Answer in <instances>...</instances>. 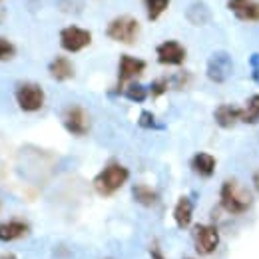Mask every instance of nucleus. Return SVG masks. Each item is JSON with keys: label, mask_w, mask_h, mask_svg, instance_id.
<instances>
[{"label": "nucleus", "mask_w": 259, "mask_h": 259, "mask_svg": "<svg viewBox=\"0 0 259 259\" xmlns=\"http://www.w3.org/2000/svg\"><path fill=\"white\" fill-rule=\"evenodd\" d=\"M146 4V14L150 22H156L169 6V0H144Z\"/></svg>", "instance_id": "aec40b11"}, {"label": "nucleus", "mask_w": 259, "mask_h": 259, "mask_svg": "<svg viewBox=\"0 0 259 259\" xmlns=\"http://www.w3.org/2000/svg\"><path fill=\"white\" fill-rule=\"evenodd\" d=\"M128 180H130L128 167L118 162H112V163H108V165L98 174L96 178H94L92 186H94V190H96L98 195L110 197V195L116 194L118 190H122Z\"/></svg>", "instance_id": "f03ea898"}, {"label": "nucleus", "mask_w": 259, "mask_h": 259, "mask_svg": "<svg viewBox=\"0 0 259 259\" xmlns=\"http://www.w3.org/2000/svg\"><path fill=\"white\" fill-rule=\"evenodd\" d=\"M241 124H259V94L249 96L245 100V106H241Z\"/></svg>", "instance_id": "a211bd4d"}, {"label": "nucleus", "mask_w": 259, "mask_h": 259, "mask_svg": "<svg viewBox=\"0 0 259 259\" xmlns=\"http://www.w3.org/2000/svg\"><path fill=\"white\" fill-rule=\"evenodd\" d=\"M213 120L220 128L231 130L241 122V108L235 104H220L213 110Z\"/></svg>", "instance_id": "9b49d317"}, {"label": "nucleus", "mask_w": 259, "mask_h": 259, "mask_svg": "<svg viewBox=\"0 0 259 259\" xmlns=\"http://www.w3.org/2000/svg\"><path fill=\"white\" fill-rule=\"evenodd\" d=\"M249 68H251V78L259 86V52H253L249 56Z\"/></svg>", "instance_id": "b1692460"}, {"label": "nucleus", "mask_w": 259, "mask_h": 259, "mask_svg": "<svg viewBox=\"0 0 259 259\" xmlns=\"http://www.w3.org/2000/svg\"><path fill=\"white\" fill-rule=\"evenodd\" d=\"M220 205H222V209H226L231 215H243L251 209L253 195L235 178H229L220 188Z\"/></svg>", "instance_id": "f257e3e1"}, {"label": "nucleus", "mask_w": 259, "mask_h": 259, "mask_svg": "<svg viewBox=\"0 0 259 259\" xmlns=\"http://www.w3.org/2000/svg\"><path fill=\"white\" fill-rule=\"evenodd\" d=\"M150 257L152 259H165L163 257V253H162V249H160L158 245H154V247L150 249Z\"/></svg>", "instance_id": "393cba45"}, {"label": "nucleus", "mask_w": 259, "mask_h": 259, "mask_svg": "<svg viewBox=\"0 0 259 259\" xmlns=\"http://www.w3.org/2000/svg\"><path fill=\"white\" fill-rule=\"evenodd\" d=\"M0 22H2V10H0Z\"/></svg>", "instance_id": "cd10ccee"}, {"label": "nucleus", "mask_w": 259, "mask_h": 259, "mask_svg": "<svg viewBox=\"0 0 259 259\" xmlns=\"http://www.w3.org/2000/svg\"><path fill=\"white\" fill-rule=\"evenodd\" d=\"M158 62L162 66H182L188 58V50L178 40H165L156 48Z\"/></svg>", "instance_id": "9d476101"}, {"label": "nucleus", "mask_w": 259, "mask_h": 259, "mask_svg": "<svg viewBox=\"0 0 259 259\" xmlns=\"http://www.w3.org/2000/svg\"><path fill=\"white\" fill-rule=\"evenodd\" d=\"M186 259H195V257H186Z\"/></svg>", "instance_id": "c85d7f7f"}, {"label": "nucleus", "mask_w": 259, "mask_h": 259, "mask_svg": "<svg viewBox=\"0 0 259 259\" xmlns=\"http://www.w3.org/2000/svg\"><path fill=\"white\" fill-rule=\"evenodd\" d=\"M30 233V226L26 222L20 220H10V222H2L0 224V241L10 243L16 239H22Z\"/></svg>", "instance_id": "4468645a"}, {"label": "nucleus", "mask_w": 259, "mask_h": 259, "mask_svg": "<svg viewBox=\"0 0 259 259\" xmlns=\"http://www.w3.org/2000/svg\"><path fill=\"white\" fill-rule=\"evenodd\" d=\"M192 239H194V247L197 255L207 257L213 255L222 243V233L218 226L213 224H197L192 229Z\"/></svg>", "instance_id": "7ed1b4c3"}, {"label": "nucleus", "mask_w": 259, "mask_h": 259, "mask_svg": "<svg viewBox=\"0 0 259 259\" xmlns=\"http://www.w3.org/2000/svg\"><path fill=\"white\" fill-rule=\"evenodd\" d=\"M140 34V22L134 16H118L106 26V36L120 44H134Z\"/></svg>", "instance_id": "39448f33"}, {"label": "nucleus", "mask_w": 259, "mask_h": 259, "mask_svg": "<svg viewBox=\"0 0 259 259\" xmlns=\"http://www.w3.org/2000/svg\"><path fill=\"white\" fill-rule=\"evenodd\" d=\"M132 197H134V201L140 203L142 207H154V205H158V201H160V194H158L152 186H148V184H136V186L132 188Z\"/></svg>", "instance_id": "f3484780"}, {"label": "nucleus", "mask_w": 259, "mask_h": 259, "mask_svg": "<svg viewBox=\"0 0 259 259\" xmlns=\"http://www.w3.org/2000/svg\"><path fill=\"white\" fill-rule=\"evenodd\" d=\"M138 126L144 130H162L163 128L162 124H158L156 116H154L152 112H148V110H144V112L140 114V118H138Z\"/></svg>", "instance_id": "412c9836"}, {"label": "nucleus", "mask_w": 259, "mask_h": 259, "mask_svg": "<svg viewBox=\"0 0 259 259\" xmlns=\"http://www.w3.org/2000/svg\"><path fill=\"white\" fill-rule=\"evenodd\" d=\"M146 66H148L146 60H142V58H136V56H130V54H122L120 62H118V86H116V92L122 94V90L128 86L130 82H134V78L144 74Z\"/></svg>", "instance_id": "6e6552de"}, {"label": "nucleus", "mask_w": 259, "mask_h": 259, "mask_svg": "<svg viewBox=\"0 0 259 259\" xmlns=\"http://www.w3.org/2000/svg\"><path fill=\"white\" fill-rule=\"evenodd\" d=\"M169 78H158V80H154L152 84H150V96L152 98H160V96H163L167 90H169Z\"/></svg>", "instance_id": "5701e85b"}, {"label": "nucleus", "mask_w": 259, "mask_h": 259, "mask_svg": "<svg viewBox=\"0 0 259 259\" xmlns=\"http://www.w3.org/2000/svg\"><path fill=\"white\" fill-rule=\"evenodd\" d=\"M48 74L56 80V82H68L74 78V64L70 62V58L66 56H56L50 64H48Z\"/></svg>", "instance_id": "dca6fc26"}, {"label": "nucleus", "mask_w": 259, "mask_h": 259, "mask_svg": "<svg viewBox=\"0 0 259 259\" xmlns=\"http://www.w3.org/2000/svg\"><path fill=\"white\" fill-rule=\"evenodd\" d=\"M251 184H253L255 192L259 194V169H255V171H253V176H251Z\"/></svg>", "instance_id": "a878e982"}, {"label": "nucleus", "mask_w": 259, "mask_h": 259, "mask_svg": "<svg viewBox=\"0 0 259 259\" xmlns=\"http://www.w3.org/2000/svg\"><path fill=\"white\" fill-rule=\"evenodd\" d=\"M205 74L213 84H224L231 78L233 74V58L229 56L226 50H218L209 56L207 66H205Z\"/></svg>", "instance_id": "423d86ee"}, {"label": "nucleus", "mask_w": 259, "mask_h": 259, "mask_svg": "<svg viewBox=\"0 0 259 259\" xmlns=\"http://www.w3.org/2000/svg\"><path fill=\"white\" fill-rule=\"evenodd\" d=\"M14 100H16V104H18V108L22 112L32 114V112L42 110V106L46 102V94H44L40 84H36V82H22L14 90Z\"/></svg>", "instance_id": "20e7f679"}, {"label": "nucleus", "mask_w": 259, "mask_h": 259, "mask_svg": "<svg viewBox=\"0 0 259 259\" xmlns=\"http://www.w3.org/2000/svg\"><path fill=\"white\" fill-rule=\"evenodd\" d=\"M62 124L68 134L76 136V138H82L90 132V118H88V112L78 106V104H72L68 106L64 112H62Z\"/></svg>", "instance_id": "0eeeda50"}, {"label": "nucleus", "mask_w": 259, "mask_h": 259, "mask_svg": "<svg viewBox=\"0 0 259 259\" xmlns=\"http://www.w3.org/2000/svg\"><path fill=\"white\" fill-rule=\"evenodd\" d=\"M92 44V32L86 30V28H80V26H66L60 30V46L62 50L70 52V54H76L84 48H88Z\"/></svg>", "instance_id": "1a4fd4ad"}, {"label": "nucleus", "mask_w": 259, "mask_h": 259, "mask_svg": "<svg viewBox=\"0 0 259 259\" xmlns=\"http://www.w3.org/2000/svg\"><path fill=\"white\" fill-rule=\"evenodd\" d=\"M174 222L180 229H188L194 222V201L188 195H182L174 207Z\"/></svg>", "instance_id": "ddd939ff"}, {"label": "nucleus", "mask_w": 259, "mask_h": 259, "mask_svg": "<svg viewBox=\"0 0 259 259\" xmlns=\"http://www.w3.org/2000/svg\"><path fill=\"white\" fill-rule=\"evenodd\" d=\"M122 94L128 98L130 102L142 104V102H146V98L150 96V90H148L146 86H142L140 82H130L128 86L122 90Z\"/></svg>", "instance_id": "6ab92c4d"}, {"label": "nucleus", "mask_w": 259, "mask_h": 259, "mask_svg": "<svg viewBox=\"0 0 259 259\" xmlns=\"http://www.w3.org/2000/svg\"><path fill=\"white\" fill-rule=\"evenodd\" d=\"M192 169H194V174H197L199 178H211L213 174H215V165H218V160L211 156V154H207V152H197L194 158H192Z\"/></svg>", "instance_id": "2eb2a0df"}, {"label": "nucleus", "mask_w": 259, "mask_h": 259, "mask_svg": "<svg viewBox=\"0 0 259 259\" xmlns=\"http://www.w3.org/2000/svg\"><path fill=\"white\" fill-rule=\"evenodd\" d=\"M0 259H16V255H12V253H4V255H0Z\"/></svg>", "instance_id": "bb28decb"}, {"label": "nucleus", "mask_w": 259, "mask_h": 259, "mask_svg": "<svg viewBox=\"0 0 259 259\" xmlns=\"http://www.w3.org/2000/svg\"><path fill=\"white\" fill-rule=\"evenodd\" d=\"M227 8L243 22H257L259 20V4L251 0H227Z\"/></svg>", "instance_id": "f8f14e48"}, {"label": "nucleus", "mask_w": 259, "mask_h": 259, "mask_svg": "<svg viewBox=\"0 0 259 259\" xmlns=\"http://www.w3.org/2000/svg\"><path fill=\"white\" fill-rule=\"evenodd\" d=\"M16 56V46L8 40V38H4V36H0V62H6V60H12Z\"/></svg>", "instance_id": "4be33fe9"}]
</instances>
